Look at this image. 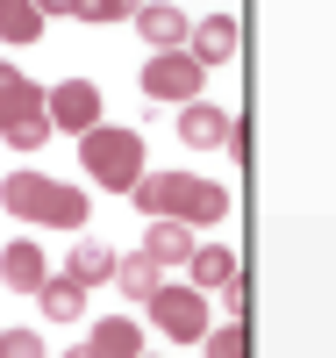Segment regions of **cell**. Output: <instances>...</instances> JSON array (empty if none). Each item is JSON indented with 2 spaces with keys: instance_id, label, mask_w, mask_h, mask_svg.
<instances>
[{
  "instance_id": "obj_7",
  "label": "cell",
  "mask_w": 336,
  "mask_h": 358,
  "mask_svg": "<svg viewBox=\"0 0 336 358\" xmlns=\"http://www.w3.org/2000/svg\"><path fill=\"white\" fill-rule=\"evenodd\" d=\"M143 94H150V101H179V108H193V101H200V65H193L187 50H158V57L143 65Z\"/></svg>"
},
{
  "instance_id": "obj_2",
  "label": "cell",
  "mask_w": 336,
  "mask_h": 358,
  "mask_svg": "<svg viewBox=\"0 0 336 358\" xmlns=\"http://www.w3.org/2000/svg\"><path fill=\"white\" fill-rule=\"evenodd\" d=\"M0 208L22 222H50V229H86V194L65 187L50 172H8L0 179Z\"/></svg>"
},
{
  "instance_id": "obj_16",
  "label": "cell",
  "mask_w": 336,
  "mask_h": 358,
  "mask_svg": "<svg viewBox=\"0 0 336 358\" xmlns=\"http://www.w3.org/2000/svg\"><path fill=\"white\" fill-rule=\"evenodd\" d=\"M36 308H43L50 322H79V315H86V287L65 280V273H50V287L36 294Z\"/></svg>"
},
{
  "instance_id": "obj_4",
  "label": "cell",
  "mask_w": 336,
  "mask_h": 358,
  "mask_svg": "<svg viewBox=\"0 0 336 358\" xmlns=\"http://www.w3.org/2000/svg\"><path fill=\"white\" fill-rule=\"evenodd\" d=\"M79 151H86V172H94L108 194H136V179L150 172V165H143V136H136V129H108V122H101L94 136H79Z\"/></svg>"
},
{
  "instance_id": "obj_10",
  "label": "cell",
  "mask_w": 336,
  "mask_h": 358,
  "mask_svg": "<svg viewBox=\"0 0 336 358\" xmlns=\"http://www.w3.org/2000/svg\"><path fill=\"white\" fill-rule=\"evenodd\" d=\"M115 287L129 294V301H143V308H150V301H158V294H165V265L150 258V251H129V258L115 265Z\"/></svg>"
},
{
  "instance_id": "obj_17",
  "label": "cell",
  "mask_w": 336,
  "mask_h": 358,
  "mask_svg": "<svg viewBox=\"0 0 336 358\" xmlns=\"http://www.w3.org/2000/svg\"><path fill=\"white\" fill-rule=\"evenodd\" d=\"M43 8H36V0H0V36H8V43H36L43 36Z\"/></svg>"
},
{
  "instance_id": "obj_18",
  "label": "cell",
  "mask_w": 336,
  "mask_h": 358,
  "mask_svg": "<svg viewBox=\"0 0 336 358\" xmlns=\"http://www.w3.org/2000/svg\"><path fill=\"white\" fill-rule=\"evenodd\" d=\"M236 273H243V265H236L222 244H200V251H193V287H229Z\"/></svg>"
},
{
  "instance_id": "obj_13",
  "label": "cell",
  "mask_w": 336,
  "mask_h": 358,
  "mask_svg": "<svg viewBox=\"0 0 336 358\" xmlns=\"http://www.w3.org/2000/svg\"><path fill=\"white\" fill-rule=\"evenodd\" d=\"M86 351H94V358H143V330H136L129 315H108V322H94Z\"/></svg>"
},
{
  "instance_id": "obj_22",
  "label": "cell",
  "mask_w": 336,
  "mask_h": 358,
  "mask_svg": "<svg viewBox=\"0 0 336 358\" xmlns=\"http://www.w3.org/2000/svg\"><path fill=\"white\" fill-rule=\"evenodd\" d=\"M65 358H94V351H86V344H79V351H65Z\"/></svg>"
},
{
  "instance_id": "obj_14",
  "label": "cell",
  "mask_w": 336,
  "mask_h": 358,
  "mask_svg": "<svg viewBox=\"0 0 336 358\" xmlns=\"http://www.w3.org/2000/svg\"><path fill=\"white\" fill-rule=\"evenodd\" d=\"M115 251L108 244H94V236H86V244H72V258H65V280H79V287H101V280H115Z\"/></svg>"
},
{
  "instance_id": "obj_1",
  "label": "cell",
  "mask_w": 336,
  "mask_h": 358,
  "mask_svg": "<svg viewBox=\"0 0 336 358\" xmlns=\"http://www.w3.org/2000/svg\"><path fill=\"white\" fill-rule=\"evenodd\" d=\"M129 201L143 215H158V222H222L229 215V187L193 179V172H143Z\"/></svg>"
},
{
  "instance_id": "obj_15",
  "label": "cell",
  "mask_w": 336,
  "mask_h": 358,
  "mask_svg": "<svg viewBox=\"0 0 336 358\" xmlns=\"http://www.w3.org/2000/svg\"><path fill=\"white\" fill-rule=\"evenodd\" d=\"M143 251L158 258V265H193V236H187V222H150V236H143Z\"/></svg>"
},
{
  "instance_id": "obj_6",
  "label": "cell",
  "mask_w": 336,
  "mask_h": 358,
  "mask_svg": "<svg viewBox=\"0 0 336 358\" xmlns=\"http://www.w3.org/2000/svg\"><path fill=\"white\" fill-rule=\"evenodd\" d=\"M50 129L94 136V129H101V86H94V79H57V86H50Z\"/></svg>"
},
{
  "instance_id": "obj_11",
  "label": "cell",
  "mask_w": 336,
  "mask_h": 358,
  "mask_svg": "<svg viewBox=\"0 0 336 358\" xmlns=\"http://www.w3.org/2000/svg\"><path fill=\"white\" fill-rule=\"evenodd\" d=\"M229 115L222 108H207V101H193V108H179V136H187L193 143V151H215V143H222V151H229Z\"/></svg>"
},
{
  "instance_id": "obj_20",
  "label": "cell",
  "mask_w": 336,
  "mask_h": 358,
  "mask_svg": "<svg viewBox=\"0 0 336 358\" xmlns=\"http://www.w3.org/2000/svg\"><path fill=\"white\" fill-rule=\"evenodd\" d=\"M251 344H243V322H229V330H207V358H243Z\"/></svg>"
},
{
  "instance_id": "obj_19",
  "label": "cell",
  "mask_w": 336,
  "mask_h": 358,
  "mask_svg": "<svg viewBox=\"0 0 336 358\" xmlns=\"http://www.w3.org/2000/svg\"><path fill=\"white\" fill-rule=\"evenodd\" d=\"M0 358H43V337L36 330H0Z\"/></svg>"
},
{
  "instance_id": "obj_8",
  "label": "cell",
  "mask_w": 336,
  "mask_h": 358,
  "mask_svg": "<svg viewBox=\"0 0 336 358\" xmlns=\"http://www.w3.org/2000/svg\"><path fill=\"white\" fill-rule=\"evenodd\" d=\"M0 287H8V294H43V287H50L43 244H29V236H15V244H0Z\"/></svg>"
},
{
  "instance_id": "obj_9",
  "label": "cell",
  "mask_w": 336,
  "mask_h": 358,
  "mask_svg": "<svg viewBox=\"0 0 336 358\" xmlns=\"http://www.w3.org/2000/svg\"><path fill=\"white\" fill-rule=\"evenodd\" d=\"M187 57L207 72V65H229L236 57V15L229 8H215V15H200L193 22V36H187Z\"/></svg>"
},
{
  "instance_id": "obj_3",
  "label": "cell",
  "mask_w": 336,
  "mask_h": 358,
  "mask_svg": "<svg viewBox=\"0 0 336 358\" xmlns=\"http://www.w3.org/2000/svg\"><path fill=\"white\" fill-rule=\"evenodd\" d=\"M0 143H15V151L50 143V94L15 65H0Z\"/></svg>"
},
{
  "instance_id": "obj_5",
  "label": "cell",
  "mask_w": 336,
  "mask_h": 358,
  "mask_svg": "<svg viewBox=\"0 0 336 358\" xmlns=\"http://www.w3.org/2000/svg\"><path fill=\"white\" fill-rule=\"evenodd\" d=\"M150 322H158L172 344H207V301H200V287H165L158 301H150Z\"/></svg>"
},
{
  "instance_id": "obj_12",
  "label": "cell",
  "mask_w": 336,
  "mask_h": 358,
  "mask_svg": "<svg viewBox=\"0 0 336 358\" xmlns=\"http://www.w3.org/2000/svg\"><path fill=\"white\" fill-rule=\"evenodd\" d=\"M136 29H143L158 50H179V43L193 36V15H179L172 0H150V8H136Z\"/></svg>"
},
{
  "instance_id": "obj_21",
  "label": "cell",
  "mask_w": 336,
  "mask_h": 358,
  "mask_svg": "<svg viewBox=\"0 0 336 358\" xmlns=\"http://www.w3.org/2000/svg\"><path fill=\"white\" fill-rule=\"evenodd\" d=\"M222 301H229V322H243V308H251V280H243V273H236V280L222 287Z\"/></svg>"
}]
</instances>
